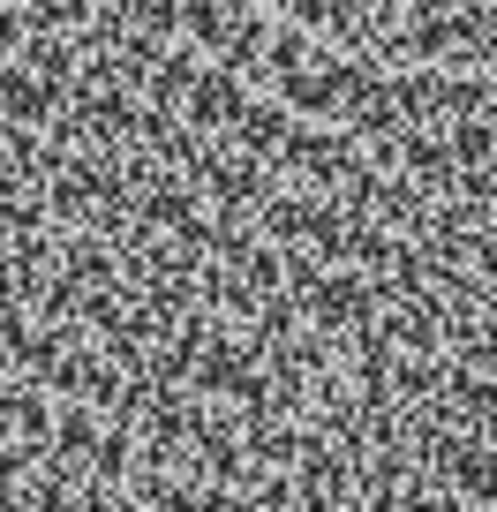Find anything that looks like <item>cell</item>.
<instances>
[{
    "mask_svg": "<svg viewBox=\"0 0 497 512\" xmlns=\"http://www.w3.org/2000/svg\"><path fill=\"white\" fill-rule=\"evenodd\" d=\"M181 174H189L196 181V189H211V196H219V204L226 211H257L264 204V196H272V181H264V159H249V166H234V159H219V151H196V159L189 166H181Z\"/></svg>",
    "mask_w": 497,
    "mask_h": 512,
    "instance_id": "6",
    "label": "cell"
},
{
    "mask_svg": "<svg viewBox=\"0 0 497 512\" xmlns=\"http://www.w3.org/2000/svg\"><path fill=\"white\" fill-rule=\"evenodd\" d=\"M46 384L61 392V400L106 407V415H121V400H129V369L113 362L106 347H61V362L46 369Z\"/></svg>",
    "mask_w": 497,
    "mask_h": 512,
    "instance_id": "4",
    "label": "cell"
},
{
    "mask_svg": "<svg viewBox=\"0 0 497 512\" xmlns=\"http://www.w3.org/2000/svg\"><path fill=\"white\" fill-rule=\"evenodd\" d=\"M272 166H287V174H302V181H324V189H347L369 159H362V136H354V128H332V121L302 128V121H294Z\"/></svg>",
    "mask_w": 497,
    "mask_h": 512,
    "instance_id": "3",
    "label": "cell"
},
{
    "mask_svg": "<svg viewBox=\"0 0 497 512\" xmlns=\"http://www.w3.org/2000/svg\"><path fill=\"white\" fill-rule=\"evenodd\" d=\"M287 128H294V106H287V98H249V106H241V121L226 128V136H234L241 159H264V166H272L279 144H287Z\"/></svg>",
    "mask_w": 497,
    "mask_h": 512,
    "instance_id": "7",
    "label": "cell"
},
{
    "mask_svg": "<svg viewBox=\"0 0 497 512\" xmlns=\"http://www.w3.org/2000/svg\"><path fill=\"white\" fill-rule=\"evenodd\" d=\"M241 106H249V83H241V68H226V61H196V76H189V91H181V121L189 128H234L241 121Z\"/></svg>",
    "mask_w": 497,
    "mask_h": 512,
    "instance_id": "5",
    "label": "cell"
},
{
    "mask_svg": "<svg viewBox=\"0 0 497 512\" xmlns=\"http://www.w3.org/2000/svg\"><path fill=\"white\" fill-rule=\"evenodd\" d=\"M287 287H294V302H302V324H309V332H324V339L377 332L385 294H377V279H362V264H354V272H339V264H317V256L287 249Z\"/></svg>",
    "mask_w": 497,
    "mask_h": 512,
    "instance_id": "1",
    "label": "cell"
},
{
    "mask_svg": "<svg viewBox=\"0 0 497 512\" xmlns=\"http://www.w3.org/2000/svg\"><path fill=\"white\" fill-rule=\"evenodd\" d=\"M0 437H23V445H46L53 437V415L31 384H0Z\"/></svg>",
    "mask_w": 497,
    "mask_h": 512,
    "instance_id": "8",
    "label": "cell"
},
{
    "mask_svg": "<svg viewBox=\"0 0 497 512\" xmlns=\"http://www.w3.org/2000/svg\"><path fill=\"white\" fill-rule=\"evenodd\" d=\"M415 460L430 467L437 482H445L452 497H475V505H497V445L482 430H467V422H415Z\"/></svg>",
    "mask_w": 497,
    "mask_h": 512,
    "instance_id": "2",
    "label": "cell"
},
{
    "mask_svg": "<svg viewBox=\"0 0 497 512\" xmlns=\"http://www.w3.org/2000/svg\"><path fill=\"white\" fill-rule=\"evenodd\" d=\"M38 452H46V445H23V437H16V445H0V505H16V490H23V475L38 467Z\"/></svg>",
    "mask_w": 497,
    "mask_h": 512,
    "instance_id": "10",
    "label": "cell"
},
{
    "mask_svg": "<svg viewBox=\"0 0 497 512\" xmlns=\"http://www.w3.org/2000/svg\"><path fill=\"white\" fill-rule=\"evenodd\" d=\"M91 445H98V422L83 415V400H68V415H53L46 452H53V460H68V467H91Z\"/></svg>",
    "mask_w": 497,
    "mask_h": 512,
    "instance_id": "9",
    "label": "cell"
}]
</instances>
